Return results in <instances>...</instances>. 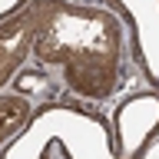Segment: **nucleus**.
Here are the masks:
<instances>
[{
    "instance_id": "nucleus-3",
    "label": "nucleus",
    "mask_w": 159,
    "mask_h": 159,
    "mask_svg": "<svg viewBox=\"0 0 159 159\" xmlns=\"http://www.w3.org/2000/svg\"><path fill=\"white\" fill-rule=\"evenodd\" d=\"M30 119V103L23 96H0V143L13 136Z\"/></svg>"
},
{
    "instance_id": "nucleus-2",
    "label": "nucleus",
    "mask_w": 159,
    "mask_h": 159,
    "mask_svg": "<svg viewBox=\"0 0 159 159\" xmlns=\"http://www.w3.org/2000/svg\"><path fill=\"white\" fill-rule=\"evenodd\" d=\"M33 37H37V17H33L30 7L0 27V86L27 60L30 47H33Z\"/></svg>"
},
{
    "instance_id": "nucleus-1",
    "label": "nucleus",
    "mask_w": 159,
    "mask_h": 159,
    "mask_svg": "<svg viewBox=\"0 0 159 159\" xmlns=\"http://www.w3.org/2000/svg\"><path fill=\"white\" fill-rule=\"evenodd\" d=\"M37 17L33 53L43 63L66 66V83L83 96L103 99L119 80V23L103 10L66 0L30 3Z\"/></svg>"
}]
</instances>
